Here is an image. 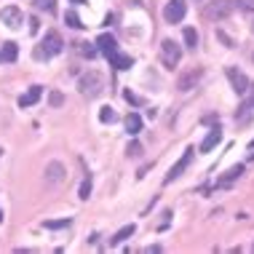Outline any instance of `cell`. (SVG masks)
Instances as JSON below:
<instances>
[{
    "instance_id": "6da1fadb",
    "label": "cell",
    "mask_w": 254,
    "mask_h": 254,
    "mask_svg": "<svg viewBox=\"0 0 254 254\" xmlns=\"http://www.w3.org/2000/svg\"><path fill=\"white\" fill-rule=\"evenodd\" d=\"M78 88H80V94L83 97H88V99H97L102 91H105V78H102L99 72H88V75H83L80 78V83H78Z\"/></svg>"
},
{
    "instance_id": "7a4b0ae2",
    "label": "cell",
    "mask_w": 254,
    "mask_h": 254,
    "mask_svg": "<svg viewBox=\"0 0 254 254\" xmlns=\"http://www.w3.org/2000/svg\"><path fill=\"white\" fill-rule=\"evenodd\" d=\"M238 0H211L209 5H206V19H211V22H222V19H228L233 11H236Z\"/></svg>"
},
{
    "instance_id": "3957f363",
    "label": "cell",
    "mask_w": 254,
    "mask_h": 254,
    "mask_svg": "<svg viewBox=\"0 0 254 254\" xmlns=\"http://www.w3.org/2000/svg\"><path fill=\"white\" fill-rule=\"evenodd\" d=\"M62 38H59V32H46V38H43V43L35 49V59H51V57H57V54H62Z\"/></svg>"
},
{
    "instance_id": "277c9868",
    "label": "cell",
    "mask_w": 254,
    "mask_h": 254,
    "mask_svg": "<svg viewBox=\"0 0 254 254\" xmlns=\"http://www.w3.org/2000/svg\"><path fill=\"white\" fill-rule=\"evenodd\" d=\"M180 59H182V49H180V43H174L171 38H166L161 43V62L169 67V70H174L177 64H180Z\"/></svg>"
},
{
    "instance_id": "5b68a950",
    "label": "cell",
    "mask_w": 254,
    "mask_h": 254,
    "mask_svg": "<svg viewBox=\"0 0 254 254\" xmlns=\"http://www.w3.org/2000/svg\"><path fill=\"white\" fill-rule=\"evenodd\" d=\"M185 13H188V3L185 0H169L166 8H163V19L169 24H180L185 19Z\"/></svg>"
},
{
    "instance_id": "8992f818",
    "label": "cell",
    "mask_w": 254,
    "mask_h": 254,
    "mask_svg": "<svg viewBox=\"0 0 254 254\" xmlns=\"http://www.w3.org/2000/svg\"><path fill=\"white\" fill-rule=\"evenodd\" d=\"M225 75H228V80H230V86H233V91L238 94V97H244L246 91H249V78L238 70V67H228L225 70Z\"/></svg>"
},
{
    "instance_id": "52a82bcc",
    "label": "cell",
    "mask_w": 254,
    "mask_h": 254,
    "mask_svg": "<svg viewBox=\"0 0 254 254\" xmlns=\"http://www.w3.org/2000/svg\"><path fill=\"white\" fill-rule=\"evenodd\" d=\"M193 155H195V150H193V147H188V150H185V153H182V158L174 163V166H171V171L166 174V180H163V182H166V185H171V182L177 180V177H182V171L190 166V161H193Z\"/></svg>"
},
{
    "instance_id": "ba28073f",
    "label": "cell",
    "mask_w": 254,
    "mask_h": 254,
    "mask_svg": "<svg viewBox=\"0 0 254 254\" xmlns=\"http://www.w3.org/2000/svg\"><path fill=\"white\" fill-rule=\"evenodd\" d=\"M0 19H3L5 27H11V30H16V27H22L24 22V13L16 8V5H5L3 11H0Z\"/></svg>"
},
{
    "instance_id": "9c48e42d",
    "label": "cell",
    "mask_w": 254,
    "mask_h": 254,
    "mask_svg": "<svg viewBox=\"0 0 254 254\" xmlns=\"http://www.w3.org/2000/svg\"><path fill=\"white\" fill-rule=\"evenodd\" d=\"M64 177H67V171H64V166H62L59 161H54V163H49V166H46V182H49V185L64 182Z\"/></svg>"
},
{
    "instance_id": "30bf717a",
    "label": "cell",
    "mask_w": 254,
    "mask_h": 254,
    "mask_svg": "<svg viewBox=\"0 0 254 254\" xmlns=\"http://www.w3.org/2000/svg\"><path fill=\"white\" fill-rule=\"evenodd\" d=\"M97 49H99V51H102V54H105V57L110 59L115 51H118V40H115L113 35H107V32H105V35H99V38H97Z\"/></svg>"
},
{
    "instance_id": "8fae6325",
    "label": "cell",
    "mask_w": 254,
    "mask_h": 254,
    "mask_svg": "<svg viewBox=\"0 0 254 254\" xmlns=\"http://www.w3.org/2000/svg\"><path fill=\"white\" fill-rule=\"evenodd\" d=\"M201 70H190V72H185L180 80H177V88H180V91H190V88H193L198 80H201Z\"/></svg>"
},
{
    "instance_id": "7c38bea8",
    "label": "cell",
    "mask_w": 254,
    "mask_h": 254,
    "mask_svg": "<svg viewBox=\"0 0 254 254\" xmlns=\"http://www.w3.org/2000/svg\"><path fill=\"white\" fill-rule=\"evenodd\" d=\"M219 142H222V131H219V126H217V128H211V131L206 134V139L201 142V147H198V150H201V153H211Z\"/></svg>"
},
{
    "instance_id": "4fadbf2b",
    "label": "cell",
    "mask_w": 254,
    "mask_h": 254,
    "mask_svg": "<svg viewBox=\"0 0 254 254\" xmlns=\"http://www.w3.org/2000/svg\"><path fill=\"white\" fill-rule=\"evenodd\" d=\"M40 97H43V88H40V86H32L27 94H22V97H19V107H32Z\"/></svg>"
},
{
    "instance_id": "5bb4252c",
    "label": "cell",
    "mask_w": 254,
    "mask_h": 254,
    "mask_svg": "<svg viewBox=\"0 0 254 254\" xmlns=\"http://www.w3.org/2000/svg\"><path fill=\"white\" fill-rule=\"evenodd\" d=\"M136 233V225H126V228H121L118 233H115L113 238H110V246H118V244H123L126 238H131Z\"/></svg>"
},
{
    "instance_id": "9a60e30c",
    "label": "cell",
    "mask_w": 254,
    "mask_h": 254,
    "mask_svg": "<svg viewBox=\"0 0 254 254\" xmlns=\"http://www.w3.org/2000/svg\"><path fill=\"white\" fill-rule=\"evenodd\" d=\"M241 174H244V166H241V163H238V166H233L230 171H228V174H225L222 177V180H219L217 185H219V188H228V185L230 182H236V180H241Z\"/></svg>"
},
{
    "instance_id": "2e32d148",
    "label": "cell",
    "mask_w": 254,
    "mask_h": 254,
    "mask_svg": "<svg viewBox=\"0 0 254 254\" xmlns=\"http://www.w3.org/2000/svg\"><path fill=\"white\" fill-rule=\"evenodd\" d=\"M110 64L118 67V70H128V67H131L134 62H131V57H126V54H118V51H115L113 57H110Z\"/></svg>"
},
{
    "instance_id": "e0dca14e",
    "label": "cell",
    "mask_w": 254,
    "mask_h": 254,
    "mask_svg": "<svg viewBox=\"0 0 254 254\" xmlns=\"http://www.w3.org/2000/svg\"><path fill=\"white\" fill-rule=\"evenodd\" d=\"M16 57H19L16 43H3V49H0V62H16Z\"/></svg>"
},
{
    "instance_id": "ac0fdd59",
    "label": "cell",
    "mask_w": 254,
    "mask_h": 254,
    "mask_svg": "<svg viewBox=\"0 0 254 254\" xmlns=\"http://www.w3.org/2000/svg\"><path fill=\"white\" fill-rule=\"evenodd\" d=\"M126 131H128V134H139V131H142V118H139L136 113H131V115L126 118Z\"/></svg>"
},
{
    "instance_id": "d6986e66",
    "label": "cell",
    "mask_w": 254,
    "mask_h": 254,
    "mask_svg": "<svg viewBox=\"0 0 254 254\" xmlns=\"http://www.w3.org/2000/svg\"><path fill=\"white\" fill-rule=\"evenodd\" d=\"M64 22H67V27H72V30H83V27H86L75 11H67V13H64Z\"/></svg>"
},
{
    "instance_id": "ffe728a7",
    "label": "cell",
    "mask_w": 254,
    "mask_h": 254,
    "mask_svg": "<svg viewBox=\"0 0 254 254\" xmlns=\"http://www.w3.org/2000/svg\"><path fill=\"white\" fill-rule=\"evenodd\" d=\"M99 121L102 123H113V121H118V113H115L113 107H102L99 110Z\"/></svg>"
},
{
    "instance_id": "44dd1931",
    "label": "cell",
    "mask_w": 254,
    "mask_h": 254,
    "mask_svg": "<svg viewBox=\"0 0 254 254\" xmlns=\"http://www.w3.org/2000/svg\"><path fill=\"white\" fill-rule=\"evenodd\" d=\"M185 43H188V49L195 51V46H198V32L193 30V27H188V30H185Z\"/></svg>"
},
{
    "instance_id": "7402d4cb",
    "label": "cell",
    "mask_w": 254,
    "mask_h": 254,
    "mask_svg": "<svg viewBox=\"0 0 254 254\" xmlns=\"http://www.w3.org/2000/svg\"><path fill=\"white\" fill-rule=\"evenodd\" d=\"M75 46H78V51L83 54L86 59H94V57H97V51H99V49H94L91 43H75Z\"/></svg>"
},
{
    "instance_id": "603a6c76",
    "label": "cell",
    "mask_w": 254,
    "mask_h": 254,
    "mask_svg": "<svg viewBox=\"0 0 254 254\" xmlns=\"http://www.w3.org/2000/svg\"><path fill=\"white\" fill-rule=\"evenodd\" d=\"M32 3H35L38 11H49V13H54V8H57V0H32Z\"/></svg>"
},
{
    "instance_id": "cb8c5ba5",
    "label": "cell",
    "mask_w": 254,
    "mask_h": 254,
    "mask_svg": "<svg viewBox=\"0 0 254 254\" xmlns=\"http://www.w3.org/2000/svg\"><path fill=\"white\" fill-rule=\"evenodd\" d=\"M67 225H70V217H67V219H57V222H46V228L57 230V228H67Z\"/></svg>"
},
{
    "instance_id": "d4e9b609",
    "label": "cell",
    "mask_w": 254,
    "mask_h": 254,
    "mask_svg": "<svg viewBox=\"0 0 254 254\" xmlns=\"http://www.w3.org/2000/svg\"><path fill=\"white\" fill-rule=\"evenodd\" d=\"M88 195H91V177L83 180V185H80V198H88Z\"/></svg>"
},
{
    "instance_id": "484cf974",
    "label": "cell",
    "mask_w": 254,
    "mask_h": 254,
    "mask_svg": "<svg viewBox=\"0 0 254 254\" xmlns=\"http://www.w3.org/2000/svg\"><path fill=\"white\" fill-rule=\"evenodd\" d=\"M123 99H126V102H128V105H142V99H139V97H136V94H134V91H123Z\"/></svg>"
},
{
    "instance_id": "4316f807",
    "label": "cell",
    "mask_w": 254,
    "mask_h": 254,
    "mask_svg": "<svg viewBox=\"0 0 254 254\" xmlns=\"http://www.w3.org/2000/svg\"><path fill=\"white\" fill-rule=\"evenodd\" d=\"M126 153L131 155V158H136V155L142 153V145H139V142H131V145H128V150H126Z\"/></svg>"
},
{
    "instance_id": "83f0119b",
    "label": "cell",
    "mask_w": 254,
    "mask_h": 254,
    "mask_svg": "<svg viewBox=\"0 0 254 254\" xmlns=\"http://www.w3.org/2000/svg\"><path fill=\"white\" fill-rule=\"evenodd\" d=\"M49 102H51L54 107H59V105H62V102H64V99H62V94H59V91H51V97H49Z\"/></svg>"
},
{
    "instance_id": "f1b7e54d",
    "label": "cell",
    "mask_w": 254,
    "mask_h": 254,
    "mask_svg": "<svg viewBox=\"0 0 254 254\" xmlns=\"http://www.w3.org/2000/svg\"><path fill=\"white\" fill-rule=\"evenodd\" d=\"M238 5H241L244 11H254V0H238Z\"/></svg>"
},
{
    "instance_id": "f546056e",
    "label": "cell",
    "mask_w": 254,
    "mask_h": 254,
    "mask_svg": "<svg viewBox=\"0 0 254 254\" xmlns=\"http://www.w3.org/2000/svg\"><path fill=\"white\" fill-rule=\"evenodd\" d=\"M38 30H40V22L32 16V19H30V32H38Z\"/></svg>"
},
{
    "instance_id": "4dcf8cb0",
    "label": "cell",
    "mask_w": 254,
    "mask_h": 254,
    "mask_svg": "<svg viewBox=\"0 0 254 254\" xmlns=\"http://www.w3.org/2000/svg\"><path fill=\"white\" fill-rule=\"evenodd\" d=\"M217 35H219V40H222V43H225V46H233V40H230L228 35H225V32H217Z\"/></svg>"
},
{
    "instance_id": "1f68e13d",
    "label": "cell",
    "mask_w": 254,
    "mask_h": 254,
    "mask_svg": "<svg viewBox=\"0 0 254 254\" xmlns=\"http://www.w3.org/2000/svg\"><path fill=\"white\" fill-rule=\"evenodd\" d=\"M72 3H78V5H80V3H86V0H72Z\"/></svg>"
},
{
    "instance_id": "d6a6232c",
    "label": "cell",
    "mask_w": 254,
    "mask_h": 254,
    "mask_svg": "<svg viewBox=\"0 0 254 254\" xmlns=\"http://www.w3.org/2000/svg\"><path fill=\"white\" fill-rule=\"evenodd\" d=\"M249 147H252V150H254V139H252V142H249Z\"/></svg>"
},
{
    "instance_id": "836d02e7",
    "label": "cell",
    "mask_w": 254,
    "mask_h": 254,
    "mask_svg": "<svg viewBox=\"0 0 254 254\" xmlns=\"http://www.w3.org/2000/svg\"><path fill=\"white\" fill-rule=\"evenodd\" d=\"M0 222H3V211H0Z\"/></svg>"
},
{
    "instance_id": "e575fe53",
    "label": "cell",
    "mask_w": 254,
    "mask_h": 254,
    "mask_svg": "<svg viewBox=\"0 0 254 254\" xmlns=\"http://www.w3.org/2000/svg\"><path fill=\"white\" fill-rule=\"evenodd\" d=\"M249 86H252V88H254V83H249ZM252 105H254V99H252Z\"/></svg>"
},
{
    "instance_id": "d590c367",
    "label": "cell",
    "mask_w": 254,
    "mask_h": 254,
    "mask_svg": "<svg viewBox=\"0 0 254 254\" xmlns=\"http://www.w3.org/2000/svg\"><path fill=\"white\" fill-rule=\"evenodd\" d=\"M252 32H254V22H252Z\"/></svg>"
},
{
    "instance_id": "8d00e7d4",
    "label": "cell",
    "mask_w": 254,
    "mask_h": 254,
    "mask_svg": "<svg viewBox=\"0 0 254 254\" xmlns=\"http://www.w3.org/2000/svg\"><path fill=\"white\" fill-rule=\"evenodd\" d=\"M0 155H3V150H0Z\"/></svg>"
}]
</instances>
